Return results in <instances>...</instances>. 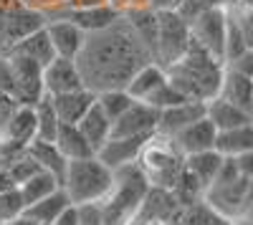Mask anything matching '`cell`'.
<instances>
[{
  "label": "cell",
  "instance_id": "9c48e42d",
  "mask_svg": "<svg viewBox=\"0 0 253 225\" xmlns=\"http://www.w3.org/2000/svg\"><path fill=\"white\" fill-rule=\"evenodd\" d=\"M46 33L51 38V46L56 51L58 58H71L76 61L84 43H86V33H84L71 18L66 15H58L53 20H48L46 23Z\"/></svg>",
  "mask_w": 253,
  "mask_h": 225
},
{
  "label": "cell",
  "instance_id": "7bdbcfd3",
  "mask_svg": "<svg viewBox=\"0 0 253 225\" xmlns=\"http://www.w3.org/2000/svg\"><path fill=\"white\" fill-rule=\"evenodd\" d=\"M109 0H71V5H69V10L71 8H96V5H107Z\"/></svg>",
  "mask_w": 253,
  "mask_h": 225
},
{
  "label": "cell",
  "instance_id": "74e56055",
  "mask_svg": "<svg viewBox=\"0 0 253 225\" xmlns=\"http://www.w3.org/2000/svg\"><path fill=\"white\" fill-rule=\"evenodd\" d=\"M225 66L238 71V74H243V76H248V78H253V51L248 48L243 56H238L236 61H230V64H225Z\"/></svg>",
  "mask_w": 253,
  "mask_h": 225
},
{
  "label": "cell",
  "instance_id": "ffe728a7",
  "mask_svg": "<svg viewBox=\"0 0 253 225\" xmlns=\"http://www.w3.org/2000/svg\"><path fill=\"white\" fill-rule=\"evenodd\" d=\"M218 96H223L225 101H230V104H236V107L253 114V81L248 76L233 71V69H228V66L223 71Z\"/></svg>",
  "mask_w": 253,
  "mask_h": 225
},
{
  "label": "cell",
  "instance_id": "3957f363",
  "mask_svg": "<svg viewBox=\"0 0 253 225\" xmlns=\"http://www.w3.org/2000/svg\"><path fill=\"white\" fill-rule=\"evenodd\" d=\"M112 185H114V170L104 165L96 154L69 162L61 182V188L66 190L69 200L76 208L101 205L104 197L112 192Z\"/></svg>",
  "mask_w": 253,
  "mask_h": 225
},
{
  "label": "cell",
  "instance_id": "d4e9b609",
  "mask_svg": "<svg viewBox=\"0 0 253 225\" xmlns=\"http://www.w3.org/2000/svg\"><path fill=\"white\" fill-rule=\"evenodd\" d=\"M8 53H20V56L36 61L38 66H46V64H51V61L56 58V51H53V46H51V38H48V33H46V26L38 28V31H33V33L26 36L23 40H18V43H15Z\"/></svg>",
  "mask_w": 253,
  "mask_h": 225
},
{
  "label": "cell",
  "instance_id": "7dc6e473",
  "mask_svg": "<svg viewBox=\"0 0 253 225\" xmlns=\"http://www.w3.org/2000/svg\"><path fill=\"white\" fill-rule=\"evenodd\" d=\"M0 225H5V223H0Z\"/></svg>",
  "mask_w": 253,
  "mask_h": 225
},
{
  "label": "cell",
  "instance_id": "44dd1931",
  "mask_svg": "<svg viewBox=\"0 0 253 225\" xmlns=\"http://www.w3.org/2000/svg\"><path fill=\"white\" fill-rule=\"evenodd\" d=\"M167 81V71L155 64V61H150V64H144L132 78L129 84H126V94H129L134 101H150V96Z\"/></svg>",
  "mask_w": 253,
  "mask_h": 225
},
{
  "label": "cell",
  "instance_id": "e575fe53",
  "mask_svg": "<svg viewBox=\"0 0 253 225\" xmlns=\"http://www.w3.org/2000/svg\"><path fill=\"white\" fill-rule=\"evenodd\" d=\"M0 94H15V71L8 53H0Z\"/></svg>",
  "mask_w": 253,
  "mask_h": 225
},
{
  "label": "cell",
  "instance_id": "7402d4cb",
  "mask_svg": "<svg viewBox=\"0 0 253 225\" xmlns=\"http://www.w3.org/2000/svg\"><path fill=\"white\" fill-rule=\"evenodd\" d=\"M76 127L81 129V134L86 137V142L94 147V152H99L112 139V119L104 114V109L96 104V101H94V107L79 119Z\"/></svg>",
  "mask_w": 253,
  "mask_h": 225
},
{
  "label": "cell",
  "instance_id": "52a82bcc",
  "mask_svg": "<svg viewBox=\"0 0 253 225\" xmlns=\"http://www.w3.org/2000/svg\"><path fill=\"white\" fill-rule=\"evenodd\" d=\"M10 64L15 71V99L26 107H36L43 99V66H38L36 61L20 56V53H8Z\"/></svg>",
  "mask_w": 253,
  "mask_h": 225
},
{
  "label": "cell",
  "instance_id": "277c9868",
  "mask_svg": "<svg viewBox=\"0 0 253 225\" xmlns=\"http://www.w3.org/2000/svg\"><path fill=\"white\" fill-rule=\"evenodd\" d=\"M137 165L144 172V177H147L150 185L162 188V190H172L177 185L182 170H185V157L175 150L170 137L155 134L144 145Z\"/></svg>",
  "mask_w": 253,
  "mask_h": 225
},
{
  "label": "cell",
  "instance_id": "836d02e7",
  "mask_svg": "<svg viewBox=\"0 0 253 225\" xmlns=\"http://www.w3.org/2000/svg\"><path fill=\"white\" fill-rule=\"evenodd\" d=\"M26 205H23V197H20L18 188H8L5 192H0V220L8 223L18 215H23Z\"/></svg>",
  "mask_w": 253,
  "mask_h": 225
},
{
  "label": "cell",
  "instance_id": "d590c367",
  "mask_svg": "<svg viewBox=\"0 0 253 225\" xmlns=\"http://www.w3.org/2000/svg\"><path fill=\"white\" fill-rule=\"evenodd\" d=\"M20 3H23L26 8L38 10V13L51 10V8H58V10L66 13V10H69V5H71V0H20Z\"/></svg>",
  "mask_w": 253,
  "mask_h": 225
},
{
  "label": "cell",
  "instance_id": "7c38bea8",
  "mask_svg": "<svg viewBox=\"0 0 253 225\" xmlns=\"http://www.w3.org/2000/svg\"><path fill=\"white\" fill-rule=\"evenodd\" d=\"M155 134H144V137H112L107 145H104L96 157L104 162L107 167L112 170H119L124 165H134V162L139 159L144 145L150 142Z\"/></svg>",
  "mask_w": 253,
  "mask_h": 225
},
{
  "label": "cell",
  "instance_id": "5bb4252c",
  "mask_svg": "<svg viewBox=\"0 0 253 225\" xmlns=\"http://www.w3.org/2000/svg\"><path fill=\"white\" fill-rule=\"evenodd\" d=\"M51 101H53V109L61 119V124H79V119L94 107L96 94L84 86V89H76V91H69V94L51 96Z\"/></svg>",
  "mask_w": 253,
  "mask_h": 225
},
{
  "label": "cell",
  "instance_id": "b9f144b4",
  "mask_svg": "<svg viewBox=\"0 0 253 225\" xmlns=\"http://www.w3.org/2000/svg\"><path fill=\"white\" fill-rule=\"evenodd\" d=\"M180 0H147V8L155 13H165V10H175Z\"/></svg>",
  "mask_w": 253,
  "mask_h": 225
},
{
  "label": "cell",
  "instance_id": "681fc988",
  "mask_svg": "<svg viewBox=\"0 0 253 225\" xmlns=\"http://www.w3.org/2000/svg\"><path fill=\"white\" fill-rule=\"evenodd\" d=\"M251 51H253V48H251Z\"/></svg>",
  "mask_w": 253,
  "mask_h": 225
},
{
  "label": "cell",
  "instance_id": "5b68a950",
  "mask_svg": "<svg viewBox=\"0 0 253 225\" xmlns=\"http://www.w3.org/2000/svg\"><path fill=\"white\" fill-rule=\"evenodd\" d=\"M160 31H157V64L162 69L172 66L180 61L190 46V23L177 13V10H165L157 13Z\"/></svg>",
  "mask_w": 253,
  "mask_h": 225
},
{
  "label": "cell",
  "instance_id": "bcb514c9",
  "mask_svg": "<svg viewBox=\"0 0 253 225\" xmlns=\"http://www.w3.org/2000/svg\"><path fill=\"white\" fill-rule=\"evenodd\" d=\"M36 225H53V223H36Z\"/></svg>",
  "mask_w": 253,
  "mask_h": 225
},
{
  "label": "cell",
  "instance_id": "d6986e66",
  "mask_svg": "<svg viewBox=\"0 0 253 225\" xmlns=\"http://www.w3.org/2000/svg\"><path fill=\"white\" fill-rule=\"evenodd\" d=\"M225 157L218 150H208V152H198V154H187L185 157V170L198 180V185L203 190H208L215 182V177L223 170Z\"/></svg>",
  "mask_w": 253,
  "mask_h": 225
},
{
  "label": "cell",
  "instance_id": "4fadbf2b",
  "mask_svg": "<svg viewBox=\"0 0 253 225\" xmlns=\"http://www.w3.org/2000/svg\"><path fill=\"white\" fill-rule=\"evenodd\" d=\"M205 116V101H195L187 99L182 104H175L170 109L160 112V121H157V134L162 137H175L180 129H185L187 124L203 119Z\"/></svg>",
  "mask_w": 253,
  "mask_h": 225
},
{
  "label": "cell",
  "instance_id": "6da1fadb",
  "mask_svg": "<svg viewBox=\"0 0 253 225\" xmlns=\"http://www.w3.org/2000/svg\"><path fill=\"white\" fill-rule=\"evenodd\" d=\"M150 61L152 58L134 36L129 20L122 15L109 28L86 36L76 66L81 71L84 86L101 94L109 89H126L129 78Z\"/></svg>",
  "mask_w": 253,
  "mask_h": 225
},
{
  "label": "cell",
  "instance_id": "f35d334b",
  "mask_svg": "<svg viewBox=\"0 0 253 225\" xmlns=\"http://www.w3.org/2000/svg\"><path fill=\"white\" fill-rule=\"evenodd\" d=\"M233 15H236L238 26L243 31V38H246L248 48H253V10L251 13H233Z\"/></svg>",
  "mask_w": 253,
  "mask_h": 225
},
{
  "label": "cell",
  "instance_id": "d6a6232c",
  "mask_svg": "<svg viewBox=\"0 0 253 225\" xmlns=\"http://www.w3.org/2000/svg\"><path fill=\"white\" fill-rule=\"evenodd\" d=\"M182 101H187V96L180 91V89H175L172 84H170V78L165 81V84L150 96V101H144V104H150V107H155V109H170V107H175V104H182Z\"/></svg>",
  "mask_w": 253,
  "mask_h": 225
},
{
  "label": "cell",
  "instance_id": "4316f807",
  "mask_svg": "<svg viewBox=\"0 0 253 225\" xmlns=\"http://www.w3.org/2000/svg\"><path fill=\"white\" fill-rule=\"evenodd\" d=\"M28 154L41 165V170H46L51 172L56 180H58V185L63 182V175H66V157H63L58 152V147L53 145V142H43V139H33L31 145H28Z\"/></svg>",
  "mask_w": 253,
  "mask_h": 225
},
{
  "label": "cell",
  "instance_id": "2e32d148",
  "mask_svg": "<svg viewBox=\"0 0 253 225\" xmlns=\"http://www.w3.org/2000/svg\"><path fill=\"white\" fill-rule=\"evenodd\" d=\"M205 116L213 121V127L218 132H225V129H236V127H243V124H251L253 121V114L230 104V101H225L223 96H215L205 101Z\"/></svg>",
  "mask_w": 253,
  "mask_h": 225
},
{
  "label": "cell",
  "instance_id": "ac0fdd59",
  "mask_svg": "<svg viewBox=\"0 0 253 225\" xmlns=\"http://www.w3.org/2000/svg\"><path fill=\"white\" fill-rule=\"evenodd\" d=\"M124 18L129 20V26H132L134 36L139 38V43L147 48L150 58L157 64V31H160L157 13L150 8H134L129 13H124Z\"/></svg>",
  "mask_w": 253,
  "mask_h": 225
},
{
  "label": "cell",
  "instance_id": "484cf974",
  "mask_svg": "<svg viewBox=\"0 0 253 225\" xmlns=\"http://www.w3.org/2000/svg\"><path fill=\"white\" fill-rule=\"evenodd\" d=\"M71 205H74V202L69 200L66 190L58 188V190H53L51 195L41 197L38 202L28 205V208L23 210V215L31 218L33 223H56V218L66 210V208H71Z\"/></svg>",
  "mask_w": 253,
  "mask_h": 225
},
{
  "label": "cell",
  "instance_id": "30bf717a",
  "mask_svg": "<svg viewBox=\"0 0 253 225\" xmlns=\"http://www.w3.org/2000/svg\"><path fill=\"white\" fill-rule=\"evenodd\" d=\"M43 94L46 96H58V94H69L76 89H84V78L76 66V61L71 58H53L51 64L43 66Z\"/></svg>",
  "mask_w": 253,
  "mask_h": 225
},
{
  "label": "cell",
  "instance_id": "f1b7e54d",
  "mask_svg": "<svg viewBox=\"0 0 253 225\" xmlns=\"http://www.w3.org/2000/svg\"><path fill=\"white\" fill-rule=\"evenodd\" d=\"M36 109V124H38V137L36 139H43V142H53L56 134H58V127H61V119L53 109V101L51 96L43 94V99L33 107Z\"/></svg>",
  "mask_w": 253,
  "mask_h": 225
},
{
  "label": "cell",
  "instance_id": "c3c4849f",
  "mask_svg": "<svg viewBox=\"0 0 253 225\" xmlns=\"http://www.w3.org/2000/svg\"><path fill=\"white\" fill-rule=\"evenodd\" d=\"M0 223H3V220H0Z\"/></svg>",
  "mask_w": 253,
  "mask_h": 225
},
{
  "label": "cell",
  "instance_id": "603a6c76",
  "mask_svg": "<svg viewBox=\"0 0 253 225\" xmlns=\"http://www.w3.org/2000/svg\"><path fill=\"white\" fill-rule=\"evenodd\" d=\"M53 145L58 147V152L66 157V162H74V159H86V157H94V147L86 142V137L81 134V129L76 124H61L58 127V134L53 139Z\"/></svg>",
  "mask_w": 253,
  "mask_h": 225
},
{
  "label": "cell",
  "instance_id": "83f0119b",
  "mask_svg": "<svg viewBox=\"0 0 253 225\" xmlns=\"http://www.w3.org/2000/svg\"><path fill=\"white\" fill-rule=\"evenodd\" d=\"M58 188H61V185H58V180H56L51 172L41 170V172H36L31 180H26L23 185H18V192H20V197H23V205L28 208V205L38 202L41 197L51 195V192L58 190Z\"/></svg>",
  "mask_w": 253,
  "mask_h": 225
},
{
  "label": "cell",
  "instance_id": "7a4b0ae2",
  "mask_svg": "<svg viewBox=\"0 0 253 225\" xmlns=\"http://www.w3.org/2000/svg\"><path fill=\"white\" fill-rule=\"evenodd\" d=\"M165 71H167L170 84L175 89H180L187 99L210 101L220 91L225 64L190 38V46H187L185 56L180 61H175L172 66H167Z\"/></svg>",
  "mask_w": 253,
  "mask_h": 225
},
{
  "label": "cell",
  "instance_id": "ba28073f",
  "mask_svg": "<svg viewBox=\"0 0 253 225\" xmlns=\"http://www.w3.org/2000/svg\"><path fill=\"white\" fill-rule=\"evenodd\" d=\"M157 121L160 109L134 101L119 119L112 121V137H144V134H157Z\"/></svg>",
  "mask_w": 253,
  "mask_h": 225
},
{
  "label": "cell",
  "instance_id": "8992f818",
  "mask_svg": "<svg viewBox=\"0 0 253 225\" xmlns=\"http://www.w3.org/2000/svg\"><path fill=\"white\" fill-rule=\"evenodd\" d=\"M225 28H228V10L205 8L193 23H190V36H193V40L200 43L208 53H213L218 61H223Z\"/></svg>",
  "mask_w": 253,
  "mask_h": 225
},
{
  "label": "cell",
  "instance_id": "f6af8a7d",
  "mask_svg": "<svg viewBox=\"0 0 253 225\" xmlns=\"http://www.w3.org/2000/svg\"><path fill=\"white\" fill-rule=\"evenodd\" d=\"M5 225H36L31 218H26V215H18V218H13V220H8Z\"/></svg>",
  "mask_w": 253,
  "mask_h": 225
},
{
  "label": "cell",
  "instance_id": "cb8c5ba5",
  "mask_svg": "<svg viewBox=\"0 0 253 225\" xmlns=\"http://www.w3.org/2000/svg\"><path fill=\"white\" fill-rule=\"evenodd\" d=\"M215 150L223 157H230V159L243 157V154H253V121L251 124H243V127H236V129L218 132Z\"/></svg>",
  "mask_w": 253,
  "mask_h": 225
},
{
  "label": "cell",
  "instance_id": "9a60e30c",
  "mask_svg": "<svg viewBox=\"0 0 253 225\" xmlns=\"http://www.w3.org/2000/svg\"><path fill=\"white\" fill-rule=\"evenodd\" d=\"M38 137V124H36V109L20 104L15 109V114L8 119V124L0 129V139L3 142H13V145L28 147L31 142Z\"/></svg>",
  "mask_w": 253,
  "mask_h": 225
},
{
  "label": "cell",
  "instance_id": "ee69618b",
  "mask_svg": "<svg viewBox=\"0 0 253 225\" xmlns=\"http://www.w3.org/2000/svg\"><path fill=\"white\" fill-rule=\"evenodd\" d=\"M253 0H233V13H251Z\"/></svg>",
  "mask_w": 253,
  "mask_h": 225
},
{
  "label": "cell",
  "instance_id": "1f68e13d",
  "mask_svg": "<svg viewBox=\"0 0 253 225\" xmlns=\"http://www.w3.org/2000/svg\"><path fill=\"white\" fill-rule=\"evenodd\" d=\"M3 170L8 172L10 182L18 188V185H23L26 180H31L36 172H41V165L28 154V147H26V152H23V154H18L15 159H10L8 165H3Z\"/></svg>",
  "mask_w": 253,
  "mask_h": 225
},
{
  "label": "cell",
  "instance_id": "4dcf8cb0",
  "mask_svg": "<svg viewBox=\"0 0 253 225\" xmlns=\"http://www.w3.org/2000/svg\"><path fill=\"white\" fill-rule=\"evenodd\" d=\"M248 51V43L243 38V31L238 26V20L233 13H228V28H225V46H223V64H230L238 56Z\"/></svg>",
  "mask_w": 253,
  "mask_h": 225
},
{
  "label": "cell",
  "instance_id": "8d00e7d4",
  "mask_svg": "<svg viewBox=\"0 0 253 225\" xmlns=\"http://www.w3.org/2000/svg\"><path fill=\"white\" fill-rule=\"evenodd\" d=\"M20 107V101L10 94H0V129L8 124V119L15 114V109Z\"/></svg>",
  "mask_w": 253,
  "mask_h": 225
},
{
  "label": "cell",
  "instance_id": "8fae6325",
  "mask_svg": "<svg viewBox=\"0 0 253 225\" xmlns=\"http://www.w3.org/2000/svg\"><path fill=\"white\" fill-rule=\"evenodd\" d=\"M215 139H218V129L213 127V121H210L208 116L193 121V124H187L185 129H180L175 137H170V142L175 145V150L182 157L215 150Z\"/></svg>",
  "mask_w": 253,
  "mask_h": 225
},
{
  "label": "cell",
  "instance_id": "f546056e",
  "mask_svg": "<svg viewBox=\"0 0 253 225\" xmlns=\"http://www.w3.org/2000/svg\"><path fill=\"white\" fill-rule=\"evenodd\" d=\"M96 104L104 109V114L114 121V119H119L126 109L134 104V99L126 94V89H109V91L96 94Z\"/></svg>",
  "mask_w": 253,
  "mask_h": 225
},
{
  "label": "cell",
  "instance_id": "60d3db41",
  "mask_svg": "<svg viewBox=\"0 0 253 225\" xmlns=\"http://www.w3.org/2000/svg\"><path fill=\"white\" fill-rule=\"evenodd\" d=\"M109 3L124 15V13H129L134 8H147V0H109Z\"/></svg>",
  "mask_w": 253,
  "mask_h": 225
},
{
  "label": "cell",
  "instance_id": "ab89813d",
  "mask_svg": "<svg viewBox=\"0 0 253 225\" xmlns=\"http://www.w3.org/2000/svg\"><path fill=\"white\" fill-rule=\"evenodd\" d=\"M53 225H81V208H76V205L66 208V210L56 218Z\"/></svg>",
  "mask_w": 253,
  "mask_h": 225
},
{
  "label": "cell",
  "instance_id": "e0dca14e",
  "mask_svg": "<svg viewBox=\"0 0 253 225\" xmlns=\"http://www.w3.org/2000/svg\"><path fill=\"white\" fill-rule=\"evenodd\" d=\"M66 18H71L74 23L84 31V33H96V31H104V28H109L112 23H117V20L122 18V13L107 3V5H96V8H71L63 13Z\"/></svg>",
  "mask_w": 253,
  "mask_h": 225
}]
</instances>
